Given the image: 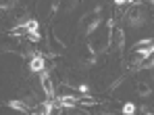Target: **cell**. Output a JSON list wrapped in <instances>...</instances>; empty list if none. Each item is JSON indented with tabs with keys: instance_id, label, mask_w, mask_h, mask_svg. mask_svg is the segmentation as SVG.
I'll return each instance as SVG.
<instances>
[{
	"instance_id": "7a4b0ae2",
	"label": "cell",
	"mask_w": 154,
	"mask_h": 115,
	"mask_svg": "<svg viewBox=\"0 0 154 115\" xmlns=\"http://www.w3.org/2000/svg\"><path fill=\"white\" fill-rule=\"evenodd\" d=\"M125 21H127V25H131V27H144L146 21H148V13H146L144 6L133 4L127 13H125Z\"/></svg>"
},
{
	"instance_id": "277c9868",
	"label": "cell",
	"mask_w": 154,
	"mask_h": 115,
	"mask_svg": "<svg viewBox=\"0 0 154 115\" xmlns=\"http://www.w3.org/2000/svg\"><path fill=\"white\" fill-rule=\"evenodd\" d=\"M40 88H42V92L46 94V98H54L56 94V88H54V78H52L50 73H40Z\"/></svg>"
},
{
	"instance_id": "5b68a950",
	"label": "cell",
	"mask_w": 154,
	"mask_h": 115,
	"mask_svg": "<svg viewBox=\"0 0 154 115\" xmlns=\"http://www.w3.org/2000/svg\"><path fill=\"white\" fill-rule=\"evenodd\" d=\"M29 71H33V73H44L46 71V59H44V55H40V53L31 55V59H29Z\"/></svg>"
},
{
	"instance_id": "4fadbf2b",
	"label": "cell",
	"mask_w": 154,
	"mask_h": 115,
	"mask_svg": "<svg viewBox=\"0 0 154 115\" xmlns=\"http://www.w3.org/2000/svg\"><path fill=\"white\" fill-rule=\"evenodd\" d=\"M148 2H150V4H154V0H148Z\"/></svg>"
},
{
	"instance_id": "6da1fadb",
	"label": "cell",
	"mask_w": 154,
	"mask_h": 115,
	"mask_svg": "<svg viewBox=\"0 0 154 115\" xmlns=\"http://www.w3.org/2000/svg\"><path fill=\"white\" fill-rule=\"evenodd\" d=\"M108 46H110V29H108L106 34H96V31H94L92 38H90V42H88V50H90V55H94V57L106 53Z\"/></svg>"
},
{
	"instance_id": "9c48e42d",
	"label": "cell",
	"mask_w": 154,
	"mask_h": 115,
	"mask_svg": "<svg viewBox=\"0 0 154 115\" xmlns=\"http://www.w3.org/2000/svg\"><path fill=\"white\" fill-rule=\"evenodd\" d=\"M79 98L81 96H73V94H69V96H60V107H65V109H71V107H77L79 105Z\"/></svg>"
},
{
	"instance_id": "52a82bcc",
	"label": "cell",
	"mask_w": 154,
	"mask_h": 115,
	"mask_svg": "<svg viewBox=\"0 0 154 115\" xmlns=\"http://www.w3.org/2000/svg\"><path fill=\"white\" fill-rule=\"evenodd\" d=\"M52 111H54V105L50 101H40V103H35L31 107V113H35V115H48Z\"/></svg>"
},
{
	"instance_id": "7c38bea8",
	"label": "cell",
	"mask_w": 154,
	"mask_h": 115,
	"mask_svg": "<svg viewBox=\"0 0 154 115\" xmlns=\"http://www.w3.org/2000/svg\"><path fill=\"white\" fill-rule=\"evenodd\" d=\"M117 6H123V4H127V0H112Z\"/></svg>"
},
{
	"instance_id": "3957f363",
	"label": "cell",
	"mask_w": 154,
	"mask_h": 115,
	"mask_svg": "<svg viewBox=\"0 0 154 115\" xmlns=\"http://www.w3.org/2000/svg\"><path fill=\"white\" fill-rule=\"evenodd\" d=\"M123 46H125V31L123 27H110V46L108 48H112V50H123Z\"/></svg>"
},
{
	"instance_id": "8992f818",
	"label": "cell",
	"mask_w": 154,
	"mask_h": 115,
	"mask_svg": "<svg viewBox=\"0 0 154 115\" xmlns=\"http://www.w3.org/2000/svg\"><path fill=\"white\" fill-rule=\"evenodd\" d=\"M133 90H135L137 96H150L154 92V80L152 82H150V80H137Z\"/></svg>"
},
{
	"instance_id": "ba28073f",
	"label": "cell",
	"mask_w": 154,
	"mask_h": 115,
	"mask_svg": "<svg viewBox=\"0 0 154 115\" xmlns=\"http://www.w3.org/2000/svg\"><path fill=\"white\" fill-rule=\"evenodd\" d=\"M6 105H8L11 109H15V111H23V113H31V105H29L27 101H23V98H21V101H8Z\"/></svg>"
},
{
	"instance_id": "8fae6325",
	"label": "cell",
	"mask_w": 154,
	"mask_h": 115,
	"mask_svg": "<svg viewBox=\"0 0 154 115\" xmlns=\"http://www.w3.org/2000/svg\"><path fill=\"white\" fill-rule=\"evenodd\" d=\"M121 111H123V115H133L137 111V107H135L133 103H125V105L121 107Z\"/></svg>"
},
{
	"instance_id": "5bb4252c",
	"label": "cell",
	"mask_w": 154,
	"mask_h": 115,
	"mask_svg": "<svg viewBox=\"0 0 154 115\" xmlns=\"http://www.w3.org/2000/svg\"><path fill=\"white\" fill-rule=\"evenodd\" d=\"M127 2H135V0H127Z\"/></svg>"
},
{
	"instance_id": "30bf717a",
	"label": "cell",
	"mask_w": 154,
	"mask_h": 115,
	"mask_svg": "<svg viewBox=\"0 0 154 115\" xmlns=\"http://www.w3.org/2000/svg\"><path fill=\"white\" fill-rule=\"evenodd\" d=\"M154 67V53H150L148 57L144 59V63L140 65V69H152Z\"/></svg>"
}]
</instances>
